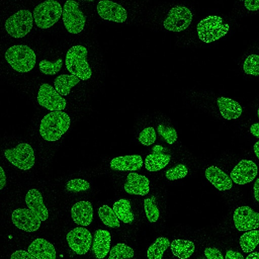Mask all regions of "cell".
Returning <instances> with one entry per match:
<instances>
[{
    "mask_svg": "<svg viewBox=\"0 0 259 259\" xmlns=\"http://www.w3.org/2000/svg\"><path fill=\"white\" fill-rule=\"evenodd\" d=\"M225 259H245L239 252L229 250L226 252Z\"/></svg>",
    "mask_w": 259,
    "mask_h": 259,
    "instance_id": "obj_42",
    "label": "cell"
},
{
    "mask_svg": "<svg viewBox=\"0 0 259 259\" xmlns=\"http://www.w3.org/2000/svg\"><path fill=\"white\" fill-rule=\"evenodd\" d=\"M113 210L118 219L125 224H129L134 220V215L131 210L130 201L121 198L115 202L113 205Z\"/></svg>",
    "mask_w": 259,
    "mask_h": 259,
    "instance_id": "obj_27",
    "label": "cell"
},
{
    "mask_svg": "<svg viewBox=\"0 0 259 259\" xmlns=\"http://www.w3.org/2000/svg\"><path fill=\"white\" fill-rule=\"evenodd\" d=\"M157 132L168 144H173L177 140V132L172 126L159 124L157 126Z\"/></svg>",
    "mask_w": 259,
    "mask_h": 259,
    "instance_id": "obj_35",
    "label": "cell"
},
{
    "mask_svg": "<svg viewBox=\"0 0 259 259\" xmlns=\"http://www.w3.org/2000/svg\"><path fill=\"white\" fill-rule=\"evenodd\" d=\"M63 65L62 58L58 59L55 62L44 60L39 63V68L40 71L47 75H54L58 73Z\"/></svg>",
    "mask_w": 259,
    "mask_h": 259,
    "instance_id": "obj_34",
    "label": "cell"
},
{
    "mask_svg": "<svg viewBox=\"0 0 259 259\" xmlns=\"http://www.w3.org/2000/svg\"><path fill=\"white\" fill-rule=\"evenodd\" d=\"M98 215L103 223L112 228L120 227L119 219L112 208L107 205H103L99 207L98 211Z\"/></svg>",
    "mask_w": 259,
    "mask_h": 259,
    "instance_id": "obj_30",
    "label": "cell"
},
{
    "mask_svg": "<svg viewBox=\"0 0 259 259\" xmlns=\"http://www.w3.org/2000/svg\"><path fill=\"white\" fill-rule=\"evenodd\" d=\"M244 6L249 11H257L259 10V1H245Z\"/></svg>",
    "mask_w": 259,
    "mask_h": 259,
    "instance_id": "obj_41",
    "label": "cell"
},
{
    "mask_svg": "<svg viewBox=\"0 0 259 259\" xmlns=\"http://www.w3.org/2000/svg\"><path fill=\"white\" fill-rule=\"evenodd\" d=\"M111 238L108 231L101 229L96 231L92 250L96 258L102 259L107 255L110 250Z\"/></svg>",
    "mask_w": 259,
    "mask_h": 259,
    "instance_id": "obj_23",
    "label": "cell"
},
{
    "mask_svg": "<svg viewBox=\"0 0 259 259\" xmlns=\"http://www.w3.org/2000/svg\"><path fill=\"white\" fill-rule=\"evenodd\" d=\"M156 140V133L153 127L145 128L140 133L138 140L143 145L149 146L154 144Z\"/></svg>",
    "mask_w": 259,
    "mask_h": 259,
    "instance_id": "obj_38",
    "label": "cell"
},
{
    "mask_svg": "<svg viewBox=\"0 0 259 259\" xmlns=\"http://www.w3.org/2000/svg\"><path fill=\"white\" fill-rule=\"evenodd\" d=\"M134 256V249L125 243H119L110 250L108 259H130Z\"/></svg>",
    "mask_w": 259,
    "mask_h": 259,
    "instance_id": "obj_31",
    "label": "cell"
},
{
    "mask_svg": "<svg viewBox=\"0 0 259 259\" xmlns=\"http://www.w3.org/2000/svg\"><path fill=\"white\" fill-rule=\"evenodd\" d=\"M90 184L87 180L73 179L68 181L65 186L67 191L72 192L85 191L90 188Z\"/></svg>",
    "mask_w": 259,
    "mask_h": 259,
    "instance_id": "obj_37",
    "label": "cell"
},
{
    "mask_svg": "<svg viewBox=\"0 0 259 259\" xmlns=\"http://www.w3.org/2000/svg\"><path fill=\"white\" fill-rule=\"evenodd\" d=\"M143 160L139 155L121 156L113 158L110 162L111 169L118 171H136L142 167Z\"/></svg>",
    "mask_w": 259,
    "mask_h": 259,
    "instance_id": "obj_19",
    "label": "cell"
},
{
    "mask_svg": "<svg viewBox=\"0 0 259 259\" xmlns=\"http://www.w3.org/2000/svg\"><path fill=\"white\" fill-rule=\"evenodd\" d=\"M233 221L239 231L253 230L259 227V213L248 206H241L235 210Z\"/></svg>",
    "mask_w": 259,
    "mask_h": 259,
    "instance_id": "obj_12",
    "label": "cell"
},
{
    "mask_svg": "<svg viewBox=\"0 0 259 259\" xmlns=\"http://www.w3.org/2000/svg\"><path fill=\"white\" fill-rule=\"evenodd\" d=\"M217 103L221 115L227 120L238 118L242 113L240 104L232 99L221 97Z\"/></svg>",
    "mask_w": 259,
    "mask_h": 259,
    "instance_id": "obj_24",
    "label": "cell"
},
{
    "mask_svg": "<svg viewBox=\"0 0 259 259\" xmlns=\"http://www.w3.org/2000/svg\"><path fill=\"white\" fill-rule=\"evenodd\" d=\"M168 239L164 237L157 238L147 250L148 259H162L164 251L170 246Z\"/></svg>",
    "mask_w": 259,
    "mask_h": 259,
    "instance_id": "obj_28",
    "label": "cell"
},
{
    "mask_svg": "<svg viewBox=\"0 0 259 259\" xmlns=\"http://www.w3.org/2000/svg\"><path fill=\"white\" fill-rule=\"evenodd\" d=\"M188 173L187 166L180 163L167 169L165 173V176L169 181H175L184 178Z\"/></svg>",
    "mask_w": 259,
    "mask_h": 259,
    "instance_id": "obj_36",
    "label": "cell"
},
{
    "mask_svg": "<svg viewBox=\"0 0 259 259\" xmlns=\"http://www.w3.org/2000/svg\"><path fill=\"white\" fill-rule=\"evenodd\" d=\"M243 69L244 72L253 76L259 75V55L251 54L245 59Z\"/></svg>",
    "mask_w": 259,
    "mask_h": 259,
    "instance_id": "obj_32",
    "label": "cell"
},
{
    "mask_svg": "<svg viewBox=\"0 0 259 259\" xmlns=\"http://www.w3.org/2000/svg\"><path fill=\"white\" fill-rule=\"evenodd\" d=\"M192 20L193 14L189 8L176 6L169 11L163 21V26L168 30L180 32L187 28Z\"/></svg>",
    "mask_w": 259,
    "mask_h": 259,
    "instance_id": "obj_9",
    "label": "cell"
},
{
    "mask_svg": "<svg viewBox=\"0 0 259 259\" xmlns=\"http://www.w3.org/2000/svg\"><path fill=\"white\" fill-rule=\"evenodd\" d=\"M28 251L36 259H56L54 245L44 238H36L28 247Z\"/></svg>",
    "mask_w": 259,
    "mask_h": 259,
    "instance_id": "obj_22",
    "label": "cell"
},
{
    "mask_svg": "<svg viewBox=\"0 0 259 259\" xmlns=\"http://www.w3.org/2000/svg\"><path fill=\"white\" fill-rule=\"evenodd\" d=\"M253 150L256 156L259 159V141H257L253 145Z\"/></svg>",
    "mask_w": 259,
    "mask_h": 259,
    "instance_id": "obj_47",
    "label": "cell"
},
{
    "mask_svg": "<svg viewBox=\"0 0 259 259\" xmlns=\"http://www.w3.org/2000/svg\"><path fill=\"white\" fill-rule=\"evenodd\" d=\"M10 259H36L30 253L23 250H18L11 255Z\"/></svg>",
    "mask_w": 259,
    "mask_h": 259,
    "instance_id": "obj_40",
    "label": "cell"
},
{
    "mask_svg": "<svg viewBox=\"0 0 259 259\" xmlns=\"http://www.w3.org/2000/svg\"><path fill=\"white\" fill-rule=\"evenodd\" d=\"M4 155L13 165L23 170L30 169L35 163L34 150L27 143H20L13 149L5 150Z\"/></svg>",
    "mask_w": 259,
    "mask_h": 259,
    "instance_id": "obj_7",
    "label": "cell"
},
{
    "mask_svg": "<svg viewBox=\"0 0 259 259\" xmlns=\"http://www.w3.org/2000/svg\"><path fill=\"white\" fill-rule=\"evenodd\" d=\"M62 19L67 30L72 34H78L84 28L86 18L79 10L78 4L74 1L65 2L62 12Z\"/></svg>",
    "mask_w": 259,
    "mask_h": 259,
    "instance_id": "obj_8",
    "label": "cell"
},
{
    "mask_svg": "<svg viewBox=\"0 0 259 259\" xmlns=\"http://www.w3.org/2000/svg\"><path fill=\"white\" fill-rule=\"evenodd\" d=\"M257 165L252 160L242 159L233 168L230 177L235 183L244 185L252 181L257 175Z\"/></svg>",
    "mask_w": 259,
    "mask_h": 259,
    "instance_id": "obj_14",
    "label": "cell"
},
{
    "mask_svg": "<svg viewBox=\"0 0 259 259\" xmlns=\"http://www.w3.org/2000/svg\"><path fill=\"white\" fill-rule=\"evenodd\" d=\"M25 201L28 209L41 221L48 219V210L44 203L42 194L38 190L31 189L28 190L25 197Z\"/></svg>",
    "mask_w": 259,
    "mask_h": 259,
    "instance_id": "obj_17",
    "label": "cell"
},
{
    "mask_svg": "<svg viewBox=\"0 0 259 259\" xmlns=\"http://www.w3.org/2000/svg\"><path fill=\"white\" fill-rule=\"evenodd\" d=\"M257 116H258V118H259V108L258 109V110H257Z\"/></svg>",
    "mask_w": 259,
    "mask_h": 259,
    "instance_id": "obj_48",
    "label": "cell"
},
{
    "mask_svg": "<svg viewBox=\"0 0 259 259\" xmlns=\"http://www.w3.org/2000/svg\"><path fill=\"white\" fill-rule=\"evenodd\" d=\"M62 12L63 8L58 2L46 1L34 8L33 17L37 27L41 29H47L58 21Z\"/></svg>",
    "mask_w": 259,
    "mask_h": 259,
    "instance_id": "obj_5",
    "label": "cell"
},
{
    "mask_svg": "<svg viewBox=\"0 0 259 259\" xmlns=\"http://www.w3.org/2000/svg\"><path fill=\"white\" fill-rule=\"evenodd\" d=\"M204 254L207 259H224L221 252L215 247L205 248Z\"/></svg>",
    "mask_w": 259,
    "mask_h": 259,
    "instance_id": "obj_39",
    "label": "cell"
},
{
    "mask_svg": "<svg viewBox=\"0 0 259 259\" xmlns=\"http://www.w3.org/2000/svg\"><path fill=\"white\" fill-rule=\"evenodd\" d=\"M149 184L146 177L133 172L127 175L123 188L129 194L144 196L149 192Z\"/></svg>",
    "mask_w": 259,
    "mask_h": 259,
    "instance_id": "obj_16",
    "label": "cell"
},
{
    "mask_svg": "<svg viewBox=\"0 0 259 259\" xmlns=\"http://www.w3.org/2000/svg\"><path fill=\"white\" fill-rule=\"evenodd\" d=\"M13 224L18 229L27 232L36 231L40 227L41 221L29 209L17 208L11 215Z\"/></svg>",
    "mask_w": 259,
    "mask_h": 259,
    "instance_id": "obj_13",
    "label": "cell"
},
{
    "mask_svg": "<svg viewBox=\"0 0 259 259\" xmlns=\"http://www.w3.org/2000/svg\"><path fill=\"white\" fill-rule=\"evenodd\" d=\"M88 50L81 45L71 47L67 51L65 58V66L72 75L82 80L91 78L92 69L87 61Z\"/></svg>",
    "mask_w": 259,
    "mask_h": 259,
    "instance_id": "obj_2",
    "label": "cell"
},
{
    "mask_svg": "<svg viewBox=\"0 0 259 259\" xmlns=\"http://www.w3.org/2000/svg\"><path fill=\"white\" fill-rule=\"evenodd\" d=\"M0 168V189L2 190L6 185L7 178L2 166H1Z\"/></svg>",
    "mask_w": 259,
    "mask_h": 259,
    "instance_id": "obj_43",
    "label": "cell"
},
{
    "mask_svg": "<svg viewBox=\"0 0 259 259\" xmlns=\"http://www.w3.org/2000/svg\"><path fill=\"white\" fill-rule=\"evenodd\" d=\"M144 208L146 218L149 222L155 223L158 220L160 211L152 198H146L144 199Z\"/></svg>",
    "mask_w": 259,
    "mask_h": 259,
    "instance_id": "obj_33",
    "label": "cell"
},
{
    "mask_svg": "<svg viewBox=\"0 0 259 259\" xmlns=\"http://www.w3.org/2000/svg\"><path fill=\"white\" fill-rule=\"evenodd\" d=\"M8 33L15 38H21L27 34L33 27V17L28 10H20L10 16L6 21Z\"/></svg>",
    "mask_w": 259,
    "mask_h": 259,
    "instance_id": "obj_6",
    "label": "cell"
},
{
    "mask_svg": "<svg viewBox=\"0 0 259 259\" xmlns=\"http://www.w3.org/2000/svg\"><path fill=\"white\" fill-rule=\"evenodd\" d=\"M66 240L70 248L77 254L82 255L90 249L92 243L91 232L83 227H77L66 235Z\"/></svg>",
    "mask_w": 259,
    "mask_h": 259,
    "instance_id": "obj_11",
    "label": "cell"
},
{
    "mask_svg": "<svg viewBox=\"0 0 259 259\" xmlns=\"http://www.w3.org/2000/svg\"><path fill=\"white\" fill-rule=\"evenodd\" d=\"M245 259H259V252H253L248 254Z\"/></svg>",
    "mask_w": 259,
    "mask_h": 259,
    "instance_id": "obj_46",
    "label": "cell"
},
{
    "mask_svg": "<svg viewBox=\"0 0 259 259\" xmlns=\"http://www.w3.org/2000/svg\"><path fill=\"white\" fill-rule=\"evenodd\" d=\"M259 244V230H251L244 233L239 239L240 246L244 253L254 250Z\"/></svg>",
    "mask_w": 259,
    "mask_h": 259,
    "instance_id": "obj_29",
    "label": "cell"
},
{
    "mask_svg": "<svg viewBox=\"0 0 259 259\" xmlns=\"http://www.w3.org/2000/svg\"><path fill=\"white\" fill-rule=\"evenodd\" d=\"M205 176L220 191L230 190L233 186L231 177L216 166L211 165L206 168Z\"/></svg>",
    "mask_w": 259,
    "mask_h": 259,
    "instance_id": "obj_21",
    "label": "cell"
},
{
    "mask_svg": "<svg viewBox=\"0 0 259 259\" xmlns=\"http://www.w3.org/2000/svg\"><path fill=\"white\" fill-rule=\"evenodd\" d=\"M37 100L40 106L52 111L64 110L67 104L66 100L48 83L40 86Z\"/></svg>",
    "mask_w": 259,
    "mask_h": 259,
    "instance_id": "obj_10",
    "label": "cell"
},
{
    "mask_svg": "<svg viewBox=\"0 0 259 259\" xmlns=\"http://www.w3.org/2000/svg\"><path fill=\"white\" fill-rule=\"evenodd\" d=\"M94 211L92 203L89 201L75 203L71 209V218L75 223L81 226H89L93 221Z\"/></svg>",
    "mask_w": 259,
    "mask_h": 259,
    "instance_id": "obj_18",
    "label": "cell"
},
{
    "mask_svg": "<svg viewBox=\"0 0 259 259\" xmlns=\"http://www.w3.org/2000/svg\"><path fill=\"white\" fill-rule=\"evenodd\" d=\"M173 255L180 259H187L194 253L195 249L194 243L188 240L177 239L174 240L170 245Z\"/></svg>",
    "mask_w": 259,
    "mask_h": 259,
    "instance_id": "obj_25",
    "label": "cell"
},
{
    "mask_svg": "<svg viewBox=\"0 0 259 259\" xmlns=\"http://www.w3.org/2000/svg\"><path fill=\"white\" fill-rule=\"evenodd\" d=\"M253 194L255 199L259 202V178L255 180L254 183Z\"/></svg>",
    "mask_w": 259,
    "mask_h": 259,
    "instance_id": "obj_44",
    "label": "cell"
},
{
    "mask_svg": "<svg viewBox=\"0 0 259 259\" xmlns=\"http://www.w3.org/2000/svg\"><path fill=\"white\" fill-rule=\"evenodd\" d=\"M80 80L79 78L72 74H61L54 80L55 89L60 95L67 96L70 93L71 88Z\"/></svg>",
    "mask_w": 259,
    "mask_h": 259,
    "instance_id": "obj_26",
    "label": "cell"
},
{
    "mask_svg": "<svg viewBox=\"0 0 259 259\" xmlns=\"http://www.w3.org/2000/svg\"><path fill=\"white\" fill-rule=\"evenodd\" d=\"M163 147L155 145L153 148V153L148 155L144 161L146 169L151 172L159 171L164 168L169 162L171 156L163 153Z\"/></svg>",
    "mask_w": 259,
    "mask_h": 259,
    "instance_id": "obj_20",
    "label": "cell"
},
{
    "mask_svg": "<svg viewBox=\"0 0 259 259\" xmlns=\"http://www.w3.org/2000/svg\"><path fill=\"white\" fill-rule=\"evenodd\" d=\"M97 11L102 18L118 23L124 22L127 16L126 10L121 5L111 1H100Z\"/></svg>",
    "mask_w": 259,
    "mask_h": 259,
    "instance_id": "obj_15",
    "label": "cell"
},
{
    "mask_svg": "<svg viewBox=\"0 0 259 259\" xmlns=\"http://www.w3.org/2000/svg\"><path fill=\"white\" fill-rule=\"evenodd\" d=\"M71 123L69 116L61 111H52L41 119L39 132L46 141H56L67 131Z\"/></svg>",
    "mask_w": 259,
    "mask_h": 259,
    "instance_id": "obj_1",
    "label": "cell"
},
{
    "mask_svg": "<svg viewBox=\"0 0 259 259\" xmlns=\"http://www.w3.org/2000/svg\"><path fill=\"white\" fill-rule=\"evenodd\" d=\"M5 57L11 67L18 72L31 71L36 63V56L34 51L26 45H17L10 47Z\"/></svg>",
    "mask_w": 259,
    "mask_h": 259,
    "instance_id": "obj_3",
    "label": "cell"
},
{
    "mask_svg": "<svg viewBox=\"0 0 259 259\" xmlns=\"http://www.w3.org/2000/svg\"><path fill=\"white\" fill-rule=\"evenodd\" d=\"M229 25L222 18L210 15L200 20L196 30L199 39L206 43H210L224 36L229 31Z\"/></svg>",
    "mask_w": 259,
    "mask_h": 259,
    "instance_id": "obj_4",
    "label": "cell"
},
{
    "mask_svg": "<svg viewBox=\"0 0 259 259\" xmlns=\"http://www.w3.org/2000/svg\"><path fill=\"white\" fill-rule=\"evenodd\" d=\"M250 131L254 136L259 138V123L252 124L250 127Z\"/></svg>",
    "mask_w": 259,
    "mask_h": 259,
    "instance_id": "obj_45",
    "label": "cell"
}]
</instances>
